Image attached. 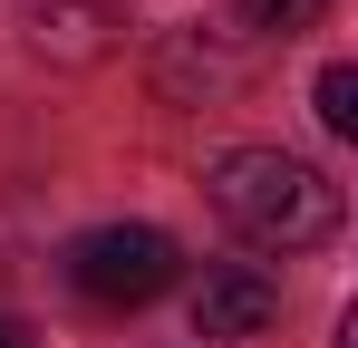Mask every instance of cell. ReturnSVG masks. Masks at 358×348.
I'll list each match as a JSON object with an SVG mask.
<instances>
[{
  "label": "cell",
  "mask_w": 358,
  "mask_h": 348,
  "mask_svg": "<svg viewBox=\"0 0 358 348\" xmlns=\"http://www.w3.org/2000/svg\"><path fill=\"white\" fill-rule=\"evenodd\" d=\"M271 319H281V281H271V271H252V261L203 271V290H194V339H262Z\"/></svg>",
  "instance_id": "3"
},
{
  "label": "cell",
  "mask_w": 358,
  "mask_h": 348,
  "mask_svg": "<svg viewBox=\"0 0 358 348\" xmlns=\"http://www.w3.org/2000/svg\"><path fill=\"white\" fill-rule=\"evenodd\" d=\"M175 281H184V252H175V232H155V223H97V232L68 242V290L97 300V310H145Z\"/></svg>",
  "instance_id": "2"
},
{
  "label": "cell",
  "mask_w": 358,
  "mask_h": 348,
  "mask_svg": "<svg viewBox=\"0 0 358 348\" xmlns=\"http://www.w3.org/2000/svg\"><path fill=\"white\" fill-rule=\"evenodd\" d=\"M0 348H39V339H29V319H10V310H0Z\"/></svg>",
  "instance_id": "6"
},
{
  "label": "cell",
  "mask_w": 358,
  "mask_h": 348,
  "mask_svg": "<svg viewBox=\"0 0 358 348\" xmlns=\"http://www.w3.org/2000/svg\"><path fill=\"white\" fill-rule=\"evenodd\" d=\"M213 213L262 252H310V242L339 232L349 203L320 165H300L281 145H233V155H213Z\"/></svg>",
  "instance_id": "1"
},
{
  "label": "cell",
  "mask_w": 358,
  "mask_h": 348,
  "mask_svg": "<svg viewBox=\"0 0 358 348\" xmlns=\"http://www.w3.org/2000/svg\"><path fill=\"white\" fill-rule=\"evenodd\" d=\"M242 20H252V29L300 39V29H320V20H329V0H242Z\"/></svg>",
  "instance_id": "5"
},
{
  "label": "cell",
  "mask_w": 358,
  "mask_h": 348,
  "mask_svg": "<svg viewBox=\"0 0 358 348\" xmlns=\"http://www.w3.org/2000/svg\"><path fill=\"white\" fill-rule=\"evenodd\" d=\"M310 97H320V126H329V136H358V68L349 58H329Z\"/></svg>",
  "instance_id": "4"
}]
</instances>
